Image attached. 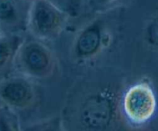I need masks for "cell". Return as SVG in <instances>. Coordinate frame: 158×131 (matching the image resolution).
Instances as JSON below:
<instances>
[{
    "mask_svg": "<svg viewBox=\"0 0 158 131\" xmlns=\"http://www.w3.org/2000/svg\"><path fill=\"white\" fill-rule=\"evenodd\" d=\"M31 0H0V26L6 33L27 31V20Z\"/></svg>",
    "mask_w": 158,
    "mask_h": 131,
    "instance_id": "obj_5",
    "label": "cell"
},
{
    "mask_svg": "<svg viewBox=\"0 0 158 131\" xmlns=\"http://www.w3.org/2000/svg\"><path fill=\"white\" fill-rule=\"evenodd\" d=\"M36 100L33 80L18 73L7 75L0 79V103L10 109L23 110Z\"/></svg>",
    "mask_w": 158,
    "mask_h": 131,
    "instance_id": "obj_4",
    "label": "cell"
},
{
    "mask_svg": "<svg viewBox=\"0 0 158 131\" xmlns=\"http://www.w3.org/2000/svg\"><path fill=\"white\" fill-rule=\"evenodd\" d=\"M4 34H6L5 33V32L3 31V29H2V27L0 26V37H2V36H3Z\"/></svg>",
    "mask_w": 158,
    "mask_h": 131,
    "instance_id": "obj_11",
    "label": "cell"
},
{
    "mask_svg": "<svg viewBox=\"0 0 158 131\" xmlns=\"http://www.w3.org/2000/svg\"><path fill=\"white\" fill-rule=\"evenodd\" d=\"M127 120L133 126H142L150 121L156 110V99L147 83H137L129 87L122 102Z\"/></svg>",
    "mask_w": 158,
    "mask_h": 131,
    "instance_id": "obj_3",
    "label": "cell"
},
{
    "mask_svg": "<svg viewBox=\"0 0 158 131\" xmlns=\"http://www.w3.org/2000/svg\"><path fill=\"white\" fill-rule=\"evenodd\" d=\"M107 95H99L88 100L82 109L83 123L89 128H103L110 121L112 114V100Z\"/></svg>",
    "mask_w": 158,
    "mask_h": 131,
    "instance_id": "obj_6",
    "label": "cell"
},
{
    "mask_svg": "<svg viewBox=\"0 0 158 131\" xmlns=\"http://www.w3.org/2000/svg\"><path fill=\"white\" fill-rule=\"evenodd\" d=\"M24 38L22 33H6L0 37V79L13 70L15 55Z\"/></svg>",
    "mask_w": 158,
    "mask_h": 131,
    "instance_id": "obj_8",
    "label": "cell"
},
{
    "mask_svg": "<svg viewBox=\"0 0 158 131\" xmlns=\"http://www.w3.org/2000/svg\"><path fill=\"white\" fill-rule=\"evenodd\" d=\"M69 16H76L81 11L83 0H52Z\"/></svg>",
    "mask_w": 158,
    "mask_h": 131,
    "instance_id": "obj_9",
    "label": "cell"
},
{
    "mask_svg": "<svg viewBox=\"0 0 158 131\" xmlns=\"http://www.w3.org/2000/svg\"><path fill=\"white\" fill-rule=\"evenodd\" d=\"M55 68L54 53L43 41L24 38L15 55L13 71L33 80L48 79Z\"/></svg>",
    "mask_w": 158,
    "mask_h": 131,
    "instance_id": "obj_1",
    "label": "cell"
},
{
    "mask_svg": "<svg viewBox=\"0 0 158 131\" xmlns=\"http://www.w3.org/2000/svg\"><path fill=\"white\" fill-rule=\"evenodd\" d=\"M101 27L95 22L81 32L77 37L75 45V52L78 57L87 58L95 55L102 44Z\"/></svg>",
    "mask_w": 158,
    "mask_h": 131,
    "instance_id": "obj_7",
    "label": "cell"
},
{
    "mask_svg": "<svg viewBox=\"0 0 158 131\" xmlns=\"http://www.w3.org/2000/svg\"><path fill=\"white\" fill-rule=\"evenodd\" d=\"M70 16L52 0H31L27 31L33 38L51 41L62 33Z\"/></svg>",
    "mask_w": 158,
    "mask_h": 131,
    "instance_id": "obj_2",
    "label": "cell"
},
{
    "mask_svg": "<svg viewBox=\"0 0 158 131\" xmlns=\"http://www.w3.org/2000/svg\"><path fill=\"white\" fill-rule=\"evenodd\" d=\"M91 6L97 12H103L116 6L123 0H90Z\"/></svg>",
    "mask_w": 158,
    "mask_h": 131,
    "instance_id": "obj_10",
    "label": "cell"
}]
</instances>
